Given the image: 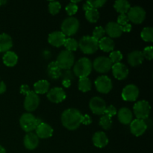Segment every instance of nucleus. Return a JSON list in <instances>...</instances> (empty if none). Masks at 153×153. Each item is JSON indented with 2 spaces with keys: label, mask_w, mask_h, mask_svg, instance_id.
<instances>
[{
  "label": "nucleus",
  "mask_w": 153,
  "mask_h": 153,
  "mask_svg": "<svg viewBox=\"0 0 153 153\" xmlns=\"http://www.w3.org/2000/svg\"><path fill=\"white\" fill-rule=\"evenodd\" d=\"M49 82L47 80H40L34 85V92L37 94H44L49 90Z\"/></svg>",
  "instance_id": "nucleus-28"
},
{
  "label": "nucleus",
  "mask_w": 153,
  "mask_h": 153,
  "mask_svg": "<svg viewBox=\"0 0 153 153\" xmlns=\"http://www.w3.org/2000/svg\"><path fill=\"white\" fill-rule=\"evenodd\" d=\"M55 62L61 70H70L74 65V55L70 51L63 50L60 52Z\"/></svg>",
  "instance_id": "nucleus-5"
},
{
  "label": "nucleus",
  "mask_w": 153,
  "mask_h": 153,
  "mask_svg": "<svg viewBox=\"0 0 153 153\" xmlns=\"http://www.w3.org/2000/svg\"><path fill=\"white\" fill-rule=\"evenodd\" d=\"M144 58L141 51H133L128 55V62L131 67H137L143 63Z\"/></svg>",
  "instance_id": "nucleus-23"
},
{
  "label": "nucleus",
  "mask_w": 153,
  "mask_h": 153,
  "mask_svg": "<svg viewBox=\"0 0 153 153\" xmlns=\"http://www.w3.org/2000/svg\"><path fill=\"white\" fill-rule=\"evenodd\" d=\"M79 91L82 92H88L91 90V87H92V84H91V80L88 79V77L85 78H80L79 80Z\"/></svg>",
  "instance_id": "nucleus-31"
},
{
  "label": "nucleus",
  "mask_w": 153,
  "mask_h": 153,
  "mask_svg": "<svg viewBox=\"0 0 153 153\" xmlns=\"http://www.w3.org/2000/svg\"><path fill=\"white\" fill-rule=\"evenodd\" d=\"M23 143L25 147L29 150L36 149L39 144V137L34 133L29 132L24 137Z\"/></svg>",
  "instance_id": "nucleus-19"
},
{
  "label": "nucleus",
  "mask_w": 153,
  "mask_h": 153,
  "mask_svg": "<svg viewBox=\"0 0 153 153\" xmlns=\"http://www.w3.org/2000/svg\"><path fill=\"white\" fill-rule=\"evenodd\" d=\"M117 23L120 25V26L126 25L128 23V19L126 14H120L117 18Z\"/></svg>",
  "instance_id": "nucleus-43"
},
{
  "label": "nucleus",
  "mask_w": 153,
  "mask_h": 153,
  "mask_svg": "<svg viewBox=\"0 0 153 153\" xmlns=\"http://www.w3.org/2000/svg\"><path fill=\"white\" fill-rule=\"evenodd\" d=\"M78 7L77 4H73V3H69L67 6H66V11H67V14L69 16H73V15L76 14L78 11Z\"/></svg>",
  "instance_id": "nucleus-39"
},
{
  "label": "nucleus",
  "mask_w": 153,
  "mask_h": 153,
  "mask_svg": "<svg viewBox=\"0 0 153 153\" xmlns=\"http://www.w3.org/2000/svg\"><path fill=\"white\" fill-rule=\"evenodd\" d=\"M112 73H113L114 76L118 80H123L128 76V69L126 66L123 63H117L112 65L111 67Z\"/></svg>",
  "instance_id": "nucleus-16"
},
{
  "label": "nucleus",
  "mask_w": 153,
  "mask_h": 153,
  "mask_svg": "<svg viewBox=\"0 0 153 153\" xmlns=\"http://www.w3.org/2000/svg\"><path fill=\"white\" fill-rule=\"evenodd\" d=\"M6 2H7V1H4V0H0V6L2 5V4H5Z\"/></svg>",
  "instance_id": "nucleus-50"
},
{
  "label": "nucleus",
  "mask_w": 153,
  "mask_h": 153,
  "mask_svg": "<svg viewBox=\"0 0 153 153\" xmlns=\"http://www.w3.org/2000/svg\"><path fill=\"white\" fill-rule=\"evenodd\" d=\"M86 2L89 4L91 8L97 9L99 7H102L104 4H105L106 1L105 0H91V1H88Z\"/></svg>",
  "instance_id": "nucleus-38"
},
{
  "label": "nucleus",
  "mask_w": 153,
  "mask_h": 153,
  "mask_svg": "<svg viewBox=\"0 0 153 153\" xmlns=\"http://www.w3.org/2000/svg\"><path fill=\"white\" fill-rule=\"evenodd\" d=\"M93 143L98 148H103L108 143V138L103 131H97L93 136Z\"/></svg>",
  "instance_id": "nucleus-22"
},
{
  "label": "nucleus",
  "mask_w": 153,
  "mask_h": 153,
  "mask_svg": "<svg viewBox=\"0 0 153 153\" xmlns=\"http://www.w3.org/2000/svg\"><path fill=\"white\" fill-rule=\"evenodd\" d=\"M61 8V4L59 1H51L49 3V11L51 14L55 15L59 13Z\"/></svg>",
  "instance_id": "nucleus-34"
},
{
  "label": "nucleus",
  "mask_w": 153,
  "mask_h": 153,
  "mask_svg": "<svg viewBox=\"0 0 153 153\" xmlns=\"http://www.w3.org/2000/svg\"><path fill=\"white\" fill-rule=\"evenodd\" d=\"M79 46L85 54L91 55L99 49V41L92 36H84L79 42Z\"/></svg>",
  "instance_id": "nucleus-4"
},
{
  "label": "nucleus",
  "mask_w": 153,
  "mask_h": 153,
  "mask_svg": "<svg viewBox=\"0 0 153 153\" xmlns=\"http://www.w3.org/2000/svg\"><path fill=\"white\" fill-rule=\"evenodd\" d=\"M0 153H6L5 149L2 146H1V145H0Z\"/></svg>",
  "instance_id": "nucleus-49"
},
{
  "label": "nucleus",
  "mask_w": 153,
  "mask_h": 153,
  "mask_svg": "<svg viewBox=\"0 0 153 153\" xmlns=\"http://www.w3.org/2000/svg\"><path fill=\"white\" fill-rule=\"evenodd\" d=\"M47 98L52 102L60 103L66 99V93L63 88L55 87L48 91Z\"/></svg>",
  "instance_id": "nucleus-15"
},
{
  "label": "nucleus",
  "mask_w": 153,
  "mask_h": 153,
  "mask_svg": "<svg viewBox=\"0 0 153 153\" xmlns=\"http://www.w3.org/2000/svg\"><path fill=\"white\" fill-rule=\"evenodd\" d=\"M13 46L11 37L6 33L0 34V52H7Z\"/></svg>",
  "instance_id": "nucleus-24"
},
{
  "label": "nucleus",
  "mask_w": 153,
  "mask_h": 153,
  "mask_svg": "<svg viewBox=\"0 0 153 153\" xmlns=\"http://www.w3.org/2000/svg\"><path fill=\"white\" fill-rule=\"evenodd\" d=\"M61 77L63 78V80L72 81L74 79V73L70 70H67L65 72L62 73Z\"/></svg>",
  "instance_id": "nucleus-42"
},
{
  "label": "nucleus",
  "mask_w": 153,
  "mask_h": 153,
  "mask_svg": "<svg viewBox=\"0 0 153 153\" xmlns=\"http://www.w3.org/2000/svg\"><path fill=\"white\" fill-rule=\"evenodd\" d=\"M117 116L120 122L124 125H128L133 120L132 113L128 108H121L118 111Z\"/></svg>",
  "instance_id": "nucleus-21"
},
{
  "label": "nucleus",
  "mask_w": 153,
  "mask_h": 153,
  "mask_svg": "<svg viewBox=\"0 0 153 153\" xmlns=\"http://www.w3.org/2000/svg\"><path fill=\"white\" fill-rule=\"evenodd\" d=\"M105 33L110 38H114V37H119L122 35L123 31L121 29L120 25H118L116 22H109L106 25Z\"/></svg>",
  "instance_id": "nucleus-20"
},
{
  "label": "nucleus",
  "mask_w": 153,
  "mask_h": 153,
  "mask_svg": "<svg viewBox=\"0 0 153 153\" xmlns=\"http://www.w3.org/2000/svg\"><path fill=\"white\" fill-rule=\"evenodd\" d=\"M47 73L48 76L52 79H59L62 74L61 69L60 68L59 66L57 64L55 61L49 63L47 67Z\"/></svg>",
  "instance_id": "nucleus-26"
},
{
  "label": "nucleus",
  "mask_w": 153,
  "mask_h": 153,
  "mask_svg": "<svg viewBox=\"0 0 153 153\" xmlns=\"http://www.w3.org/2000/svg\"><path fill=\"white\" fill-rule=\"evenodd\" d=\"M147 128V123L143 120L136 118L135 120H133L130 123V131H131V134H134L136 137H139L144 134Z\"/></svg>",
  "instance_id": "nucleus-13"
},
{
  "label": "nucleus",
  "mask_w": 153,
  "mask_h": 153,
  "mask_svg": "<svg viewBox=\"0 0 153 153\" xmlns=\"http://www.w3.org/2000/svg\"><path fill=\"white\" fill-rule=\"evenodd\" d=\"M114 7L120 14H126L129 10L131 4L127 0H118L114 2Z\"/></svg>",
  "instance_id": "nucleus-29"
},
{
  "label": "nucleus",
  "mask_w": 153,
  "mask_h": 153,
  "mask_svg": "<svg viewBox=\"0 0 153 153\" xmlns=\"http://www.w3.org/2000/svg\"><path fill=\"white\" fill-rule=\"evenodd\" d=\"M105 34V28L102 26H97L94 28V31H93V36L94 38H95L97 40H101L102 37H104Z\"/></svg>",
  "instance_id": "nucleus-37"
},
{
  "label": "nucleus",
  "mask_w": 153,
  "mask_h": 153,
  "mask_svg": "<svg viewBox=\"0 0 153 153\" xmlns=\"http://www.w3.org/2000/svg\"><path fill=\"white\" fill-rule=\"evenodd\" d=\"M42 122L40 118H37L31 113H25L21 116L19 119V124L22 129L29 133L36 129L37 126Z\"/></svg>",
  "instance_id": "nucleus-3"
},
{
  "label": "nucleus",
  "mask_w": 153,
  "mask_h": 153,
  "mask_svg": "<svg viewBox=\"0 0 153 153\" xmlns=\"http://www.w3.org/2000/svg\"><path fill=\"white\" fill-rule=\"evenodd\" d=\"M121 27V29H122V31L123 32H130L131 30V28H132V26H131V24L129 23H127L126 24V25H122Z\"/></svg>",
  "instance_id": "nucleus-46"
},
{
  "label": "nucleus",
  "mask_w": 153,
  "mask_h": 153,
  "mask_svg": "<svg viewBox=\"0 0 153 153\" xmlns=\"http://www.w3.org/2000/svg\"><path fill=\"white\" fill-rule=\"evenodd\" d=\"M64 46L66 48V50L73 52V51L77 50L78 47H79V43L76 39L69 37V38H66Z\"/></svg>",
  "instance_id": "nucleus-33"
},
{
  "label": "nucleus",
  "mask_w": 153,
  "mask_h": 153,
  "mask_svg": "<svg viewBox=\"0 0 153 153\" xmlns=\"http://www.w3.org/2000/svg\"><path fill=\"white\" fill-rule=\"evenodd\" d=\"M85 18L90 22L95 23L100 19V13H99L97 9L91 8H91L85 10Z\"/></svg>",
  "instance_id": "nucleus-30"
},
{
  "label": "nucleus",
  "mask_w": 153,
  "mask_h": 153,
  "mask_svg": "<svg viewBox=\"0 0 153 153\" xmlns=\"http://www.w3.org/2000/svg\"><path fill=\"white\" fill-rule=\"evenodd\" d=\"M65 40L66 36L59 31H53L48 36V42L55 47H61L64 46Z\"/></svg>",
  "instance_id": "nucleus-17"
},
{
  "label": "nucleus",
  "mask_w": 153,
  "mask_h": 153,
  "mask_svg": "<svg viewBox=\"0 0 153 153\" xmlns=\"http://www.w3.org/2000/svg\"><path fill=\"white\" fill-rule=\"evenodd\" d=\"M30 88L27 85H21L20 87V93L22 94H25V95H27L28 93L30 92Z\"/></svg>",
  "instance_id": "nucleus-45"
},
{
  "label": "nucleus",
  "mask_w": 153,
  "mask_h": 153,
  "mask_svg": "<svg viewBox=\"0 0 153 153\" xmlns=\"http://www.w3.org/2000/svg\"><path fill=\"white\" fill-rule=\"evenodd\" d=\"M92 123V119L91 116L88 114L82 115V123L84 125H90Z\"/></svg>",
  "instance_id": "nucleus-44"
},
{
  "label": "nucleus",
  "mask_w": 153,
  "mask_h": 153,
  "mask_svg": "<svg viewBox=\"0 0 153 153\" xmlns=\"http://www.w3.org/2000/svg\"><path fill=\"white\" fill-rule=\"evenodd\" d=\"M109 59L111 61L112 64L120 63L123 59V54L120 51H112L109 55Z\"/></svg>",
  "instance_id": "nucleus-36"
},
{
  "label": "nucleus",
  "mask_w": 153,
  "mask_h": 153,
  "mask_svg": "<svg viewBox=\"0 0 153 153\" xmlns=\"http://www.w3.org/2000/svg\"><path fill=\"white\" fill-rule=\"evenodd\" d=\"M89 107L94 114L97 115H102L104 114L107 105L103 99L101 97H95L90 100Z\"/></svg>",
  "instance_id": "nucleus-12"
},
{
  "label": "nucleus",
  "mask_w": 153,
  "mask_h": 153,
  "mask_svg": "<svg viewBox=\"0 0 153 153\" xmlns=\"http://www.w3.org/2000/svg\"><path fill=\"white\" fill-rule=\"evenodd\" d=\"M79 28V21L77 18L70 16L66 18L61 24V32L65 36H72Z\"/></svg>",
  "instance_id": "nucleus-6"
},
{
  "label": "nucleus",
  "mask_w": 153,
  "mask_h": 153,
  "mask_svg": "<svg viewBox=\"0 0 153 153\" xmlns=\"http://www.w3.org/2000/svg\"><path fill=\"white\" fill-rule=\"evenodd\" d=\"M93 65L91 60L88 58H82L76 61L73 67V73L80 78L88 77L92 71Z\"/></svg>",
  "instance_id": "nucleus-2"
},
{
  "label": "nucleus",
  "mask_w": 153,
  "mask_h": 153,
  "mask_svg": "<svg viewBox=\"0 0 153 153\" xmlns=\"http://www.w3.org/2000/svg\"><path fill=\"white\" fill-rule=\"evenodd\" d=\"M92 65L97 72L100 73H105L111 70L113 64L108 57L100 56L94 60Z\"/></svg>",
  "instance_id": "nucleus-9"
},
{
  "label": "nucleus",
  "mask_w": 153,
  "mask_h": 153,
  "mask_svg": "<svg viewBox=\"0 0 153 153\" xmlns=\"http://www.w3.org/2000/svg\"><path fill=\"white\" fill-rule=\"evenodd\" d=\"M139 96V89L136 85H128L122 91L123 100L127 102L136 101Z\"/></svg>",
  "instance_id": "nucleus-14"
},
{
  "label": "nucleus",
  "mask_w": 153,
  "mask_h": 153,
  "mask_svg": "<svg viewBox=\"0 0 153 153\" xmlns=\"http://www.w3.org/2000/svg\"><path fill=\"white\" fill-rule=\"evenodd\" d=\"M142 53H143V58L151 61L153 58V47L152 46H146L144 48Z\"/></svg>",
  "instance_id": "nucleus-40"
},
{
  "label": "nucleus",
  "mask_w": 153,
  "mask_h": 153,
  "mask_svg": "<svg viewBox=\"0 0 153 153\" xmlns=\"http://www.w3.org/2000/svg\"><path fill=\"white\" fill-rule=\"evenodd\" d=\"M6 89H7V87H6L5 84L3 82H0V94L5 92Z\"/></svg>",
  "instance_id": "nucleus-47"
},
{
  "label": "nucleus",
  "mask_w": 153,
  "mask_h": 153,
  "mask_svg": "<svg viewBox=\"0 0 153 153\" xmlns=\"http://www.w3.org/2000/svg\"><path fill=\"white\" fill-rule=\"evenodd\" d=\"M128 21L135 24H140L144 21L146 18V11L140 6H134L130 7L127 13Z\"/></svg>",
  "instance_id": "nucleus-8"
},
{
  "label": "nucleus",
  "mask_w": 153,
  "mask_h": 153,
  "mask_svg": "<svg viewBox=\"0 0 153 153\" xmlns=\"http://www.w3.org/2000/svg\"><path fill=\"white\" fill-rule=\"evenodd\" d=\"M36 134L39 138L46 139L52 137L53 134V128L46 123H41L36 128Z\"/></svg>",
  "instance_id": "nucleus-18"
},
{
  "label": "nucleus",
  "mask_w": 153,
  "mask_h": 153,
  "mask_svg": "<svg viewBox=\"0 0 153 153\" xmlns=\"http://www.w3.org/2000/svg\"><path fill=\"white\" fill-rule=\"evenodd\" d=\"M3 63L7 67H13L16 65L18 62V56L14 52L8 51L5 52L2 58Z\"/></svg>",
  "instance_id": "nucleus-27"
},
{
  "label": "nucleus",
  "mask_w": 153,
  "mask_h": 153,
  "mask_svg": "<svg viewBox=\"0 0 153 153\" xmlns=\"http://www.w3.org/2000/svg\"><path fill=\"white\" fill-rule=\"evenodd\" d=\"M62 84L65 88H69V87L71 85V81H68V80H63L62 81Z\"/></svg>",
  "instance_id": "nucleus-48"
},
{
  "label": "nucleus",
  "mask_w": 153,
  "mask_h": 153,
  "mask_svg": "<svg viewBox=\"0 0 153 153\" xmlns=\"http://www.w3.org/2000/svg\"><path fill=\"white\" fill-rule=\"evenodd\" d=\"M40 105V97L34 91H30L25 95L24 100V108L28 112L35 111Z\"/></svg>",
  "instance_id": "nucleus-11"
},
{
  "label": "nucleus",
  "mask_w": 153,
  "mask_h": 153,
  "mask_svg": "<svg viewBox=\"0 0 153 153\" xmlns=\"http://www.w3.org/2000/svg\"><path fill=\"white\" fill-rule=\"evenodd\" d=\"M100 125L104 129H109L112 126L111 117L107 116V115L103 114V116L102 117L100 120Z\"/></svg>",
  "instance_id": "nucleus-35"
},
{
  "label": "nucleus",
  "mask_w": 153,
  "mask_h": 153,
  "mask_svg": "<svg viewBox=\"0 0 153 153\" xmlns=\"http://www.w3.org/2000/svg\"><path fill=\"white\" fill-rule=\"evenodd\" d=\"M114 41L109 37H104L99 40V48L103 52H112L114 49Z\"/></svg>",
  "instance_id": "nucleus-25"
},
{
  "label": "nucleus",
  "mask_w": 153,
  "mask_h": 153,
  "mask_svg": "<svg viewBox=\"0 0 153 153\" xmlns=\"http://www.w3.org/2000/svg\"><path fill=\"white\" fill-rule=\"evenodd\" d=\"M82 114L78 109L68 108L61 115V123L69 130H76L82 124Z\"/></svg>",
  "instance_id": "nucleus-1"
},
{
  "label": "nucleus",
  "mask_w": 153,
  "mask_h": 153,
  "mask_svg": "<svg viewBox=\"0 0 153 153\" xmlns=\"http://www.w3.org/2000/svg\"><path fill=\"white\" fill-rule=\"evenodd\" d=\"M117 114V111L116 108L114 105H109L108 107L106 108L105 111L104 112L105 115H107V116L110 117L115 116Z\"/></svg>",
  "instance_id": "nucleus-41"
},
{
  "label": "nucleus",
  "mask_w": 153,
  "mask_h": 153,
  "mask_svg": "<svg viewBox=\"0 0 153 153\" xmlns=\"http://www.w3.org/2000/svg\"><path fill=\"white\" fill-rule=\"evenodd\" d=\"M133 110H134V113L137 119L145 120L149 117L151 111V106L149 103L146 100H140V101L137 102L134 105Z\"/></svg>",
  "instance_id": "nucleus-7"
},
{
  "label": "nucleus",
  "mask_w": 153,
  "mask_h": 153,
  "mask_svg": "<svg viewBox=\"0 0 153 153\" xmlns=\"http://www.w3.org/2000/svg\"><path fill=\"white\" fill-rule=\"evenodd\" d=\"M95 86L101 94H108L113 88L111 79L107 76H101L95 80Z\"/></svg>",
  "instance_id": "nucleus-10"
},
{
  "label": "nucleus",
  "mask_w": 153,
  "mask_h": 153,
  "mask_svg": "<svg viewBox=\"0 0 153 153\" xmlns=\"http://www.w3.org/2000/svg\"><path fill=\"white\" fill-rule=\"evenodd\" d=\"M140 37L144 41L152 42L153 41V28L152 27H145L143 28Z\"/></svg>",
  "instance_id": "nucleus-32"
}]
</instances>
